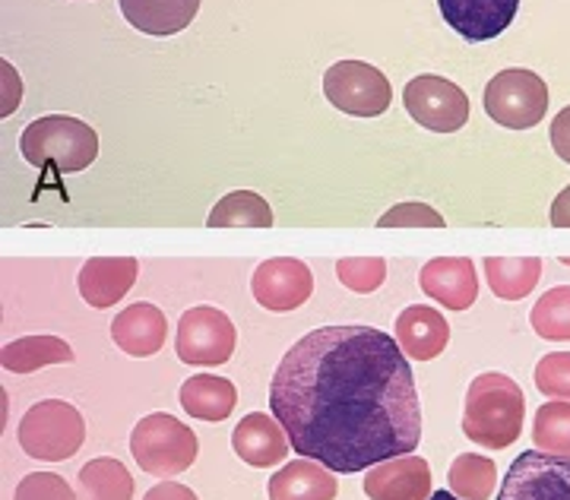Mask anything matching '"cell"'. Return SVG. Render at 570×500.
<instances>
[{
    "mask_svg": "<svg viewBox=\"0 0 570 500\" xmlns=\"http://www.w3.org/2000/svg\"><path fill=\"white\" fill-rule=\"evenodd\" d=\"M441 17L466 41H491L517 20L520 0H438Z\"/></svg>",
    "mask_w": 570,
    "mask_h": 500,
    "instance_id": "cell-12",
    "label": "cell"
},
{
    "mask_svg": "<svg viewBox=\"0 0 570 500\" xmlns=\"http://www.w3.org/2000/svg\"><path fill=\"white\" fill-rule=\"evenodd\" d=\"M250 292H254V301L261 307L285 314V311L302 307L311 298L314 276L305 263L295 261V257H273V261H264L254 269Z\"/></svg>",
    "mask_w": 570,
    "mask_h": 500,
    "instance_id": "cell-11",
    "label": "cell"
},
{
    "mask_svg": "<svg viewBox=\"0 0 570 500\" xmlns=\"http://www.w3.org/2000/svg\"><path fill=\"white\" fill-rule=\"evenodd\" d=\"M269 409L292 453L340 476L409 457L422 441V405L406 352L362 323L321 326L295 342L273 374Z\"/></svg>",
    "mask_w": 570,
    "mask_h": 500,
    "instance_id": "cell-1",
    "label": "cell"
},
{
    "mask_svg": "<svg viewBox=\"0 0 570 500\" xmlns=\"http://www.w3.org/2000/svg\"><path fill=\"white\" fill-rule=\"evenodd\" d=\"M396 342L412 361L438 359L450 342V323L428 304H409L396 317Z\"/></svg>",
    "mask_w": 570,
    "mask_h": 500,
    "instance_id": "cell-18",
    "label": "cell"
},
{
    "mask_svg": "<svg viewBox=\"0 0 570 500\" xmlns=\"http://www.w3.org/2000/svg\"><path fill=\"white\" fill-rule=\"evenodd\" d=\"M336 276L352 292L371 295L387 280V263L381 261V257H343V261L336 263Z\"/></svg>",
    "mask_w": 570,
    "mask_h": 500,
    "instance_id": "cell-29",
    "label": "cell"
},
{
    "mask_svg": "<svg viewBox=\"0 0 570 500\" xmlns=\"http://www.w3.org/2000/svg\"><path fill=\"white\" fill-rule=\"evenodd\" d=\"M86 441V421L63 400L36 402L20 421V447L41 462L70 460Z\"/></svg>",
    "mask_w": 570,
    "mask_h": 500,
    "instance_id": "cell-5",
    "label": "cell"
},
{
    "mask_svg": "<svg viewBox=\"0 0 570 500\" xmlns=\"http://www.w3.org/2000/svg\"><path fill=\"white\" fill-rule=\"evenodd\" d=\"M13 500H77L73 488L55 472H32L17 484Z\"/></svg>",
    "mask_w": 570,
    "mask_h": 500,
    "instance_id": "cell-31",
    "label": "cell"
},
{
    "mask_svg": "<svg viewBox=\"0 0 570 500\" xmlns=\"http://www.w3.org/2000/svg\"><path fill=\"white\" fill-rule=\"evenodd\" d=\"M238 405V390L228 378L197 374L181 383V409L190 419L225 421Z\"/></svg>",
    "mask_w": 570,
    "mask_h": 500,
    "instance_id": "cell-21",
    "label": "cell"
},
{
    "mask_svg": "<svg viewBox=\"0 0 570 500\" xmlns=\"http://www.w3.org/2000/svg\"><path fill=\"white\" fill-rule=\"evenodd\" d=\"M0 67H3V82H7V101H3L0 115L7 118V115H13V111H17V105H20V77H17V70H13L7 60H3Z\"/></svg>",
    "mask_w": 570,
    "mask_h": 500,
    "instance_id": "cell-35",
    "label": "cell"
},
{
    "mask_svg": "<svg viewBox=\"0 0 570 500\" xmlns=\"http://www.w3.org/2000/svg\"><path fill=\"white\" fill-rule=\"evenodd\" d=\"M73 349L58 336H22L3 345L0 364L13 374H36L45 364H70Z\"/></svg>",
    "mask_w": 570,
    "mask_h": 500,
    "instance_id": "cell-23",
    "label": "cell"
},
{
    "mask_svg": "<svg viewBox=\"0 0 570 500\" xmlns=\"http://www.w3.org/2000/svg\"><path fill=\"white\" fill-rule=\"evenodd\" d=\"M365 494L371 500H431L434 479L422 457H396L367 469Z\"/></svg>",
    "mask_w": 570,
    "mask_h": 500,
    "instance_id": "cell-13",
    "label": "cell"
},
{
    "mask_svg": "<svg viewBox=\"0 0 570 500\" xmlns=\"http://www.w3.org/2000/svg\"><path fill=\"white\" fill-rule=\"evenodd\" d=\"M324 96L352 118H381L390 108V80L365 60H340L324 73Z\"/></svg>",
    "mask_w": 570,
    "mask_h": 500,
    "instance_id": "cell-7",
    "label": "cell"
},
{
    "mask_svg": "<svg viewBox=\"0 0 570 500\" xmlns=\"http://www.w3.org/2000/svg\"><path fill=\"white\" fill-rule=\"evenodd\" d=\"M206 225L213 228H228V225H242V228H269L273 225V209L269 203L254 194V190H232L223 200L213 206Z\"/></svg>",
    "mask_w": 570,
    "mask_h": 500,
    "instance_id": "cell-25",
    "label": "cell"
},
{
    "mask_svg": "<svg viewBox=\"0 0 570 500\" xmlns=\"http://www.w3.org/2000/svg\"><path fill=\"white\" fill-rule=\"evenodd\" d=\"M232 447L254 469H269L292 453V443L279 419L264 412H250L238 421V428L232 431Z\"/></svg>",
    "mask_w": 570,
    "mask_h": 500,
    "instance_id": "cell-15",
    "label": "cell"
},
{
    "mask_svg": "<svg viewBox=\"0 0 570 500\" xmlns=\"http://www.w3.org/2000/svg\"><path fill=\"white\" fill-rule=\"evenodd\" d=\"M485 280L501 301H520L532 295V288L542 280V261L539 257H489Z\"/></svg>",
    "mask_w": 570,
    "mask_h": 500,
    "instance_id": "cell-22",
    "label": "cell"
},
{
    "mask_svg": "<svg viewBox=\"0 0 570 500\" xmlns=\"http://www.w3.org/2000/svg\"><path fill=\"white\" fill-rule=\"evenodd\" d=\"M200 10V0H121L124 20L146 36H178Z\"/></svg>",
    "mask_w": 570,
    "mask_h": 500,
    "instance_id": "cell-20",
    "label": "cell"
},
{
    "mask_svg": "<svg viewBox=\"0 0 570 500\" xmlns=\"http://www.w3.org/2000/svg\"><path fill=\"white\" fill-rule=\"evenodd\" d=\"M22 159L36 168H51L61 175L86 171L99 156V134L80 118L48 115L32 120L20 137Z\"/></svg>",
    "mask_w": 570,
    "mask_h": 500,
    "instance_id": "cell-3",
    "label": "cell"
},
{
    "mask_svg": "<svg viewBox=\"0 0 570 500\" xmlns=\"http://www.w3.org/2000/svg\"><path fill=\"white\" fill-rule=\"evenodd\" d=\"M140 263L134 257H92L80 269V295L89 307H111L134 288Z\"/></svg>",
    "mask_w": 570,
    "mask_h": 500,
    "instance_id": "cell-17",
    "label": "cell"
},
{
    "mask_svg": "<svg viewBox=\"0 0 570 500\" xmlns=\"http://www.w3.org/2000/svg\"><path fill=\"white\" fill-rule=\"evenodd\" d=\"M431 500H463V498H456L453 491H434V494H431Z\"/></svg>",
    "mask_w": 570,
    "mask_h": 500,
    "instance_id": "cell-37",
    "label": "cell"
},
{
    "mask_svg": "<svg viewBox=\"0 0 570 500\" xmlns=\"http://www.w3.org/2000/svg\"><path fill=\"white\" fill-rule=\"evenodd\" d=\"M532 443L542 453L570 457V402L554 400L539 405L532 421Z\"/></svg>",
    "mask_w": 570,
    "mask_h": 500,
    "instance_id": "cell-27",
    "label": "cell"
},
{
    "mask_svg": "<svg viewBox=\"0 0 570 500\" xmlns=\"http://www.w3.org/2000/svg\"><path fill=\"white\" fill-rule=\"evenodd\" d=\"M422 292L450 311H469L479 298V276L469 257H438L422 266Z\"/></svg>",
    "mask_w": 570,
    "mask_h": 500,
    "instance_id": "cell-14",
    "label": "cell"
},
{
    "mask_svg": "<svg viewBox=\"0 0 570 500\" xmlns=\"http://www.w3.org/2000/svg\"><path fill=\"white\" fill-rule=\"evenodd\" d=\"M142 500H197V494L187 484H181V481H159L156 488L146 491Z\"/></svg>",
    "mask_w": 570,
    "mask_h": 500,
    "instance_id": "cell-34",
    "label": "cell"
},
{
    "mask_svg": "<svg viewBox=\"0 0 570 500\" xmlns=\"http://www.w3.org/2000/svg\"><path fill=\"white\" fill-rule=\"evenodd\" d=\"M450 491L463 500H489L498 484V465L482 453H463L450 465Z\"/></svg>",
    "mask_w": 570,
    "mask_h": 500,
    "instance_id": "cell-26",
    "label": "cell"
},
{
    "mask_svg": "<svg viewBox=\"0 0 570 500\" xmlns=\"http://www.w3.org/2000/svg\"><path fill=\"white\" fill-rule=\"evenodd\" d=\"M377 225L384 228H396V225H422V228H441L444 225V216L438 209H431L428 203H396L390 206L387 213L377 219Z\"/></svg>",
    "mask_w": 570,
    "mask_h": 500,
    "instance_id": "cell-32",
    "label": "cell"
},
{
    "mask_svg": "<svg viewBox=\"0 0 570 500\" xmlns=\"http://www.w3.org/2000/svg\"><path fill=\"white\" fill-rule=\"evenodd\" d=\"M403 101L412 120L434 134H456L469 120L466 92L456 82L434 77V73H422L409 80L403 89Z\"/></svg>",
    "mask_w": 570,
    "mask_h": 500,
    "instance_id": "cell-9",
    "label": "cell"
},
{
    "mask_svg": "<svg viewBox=\"0 0 570 500\" xmlns=\"http://www.w3.org/2000/svg\"><path fill=\"white\" fill-rule=\"evenodd\" d=\"M551 146H554L558 159L570 165V105L564 111H558V118L551 120Z\"/></svg>",
    "mask_w": 570,
    "mask_h": 500,
    "instance_id": "cell-33",
    "label": "cell"
},
{
    "mask_svg": "<svg viewBox=\"0 0 570 500\" xmlns=\"http://www.w3.org/2000/svg\"><path fill=\"white\" fill-rule=\"evenodd\" d=\"M535 386L549 400L570 402V352H551L535 364Z\"/></svg>",
    "mask_w": 570,
    "mask_h": 500,
    "instance_id": "cell-30",
    "label": "cell"
},
{
    "mask_svg": "<svg viewBox=\"0 0 570 500\" xmlns=\"http://www.w3.org/2000/svg\"><path fill=\"white\" fill-rule=\"evenodd\" d=\"M165 336H168V321H165L163 311L156 304H149V301L130 304L111 323V340L130 359L156 355L165 345Z\"/></svg>",
    "mask_w": 570,
    "mask_h": 500,
    "instance_id": "cell-16",
    "label": "cell"
},
{
    "mask_svg": "<svg viewBox=\"0 0 570 500\" xmlns=\"http://www.w3.org/2000/svg\"><path fill=\"white\" fill-rule=\"evenodd\" d=\"M532 333L549 342H570V285H558L532 304Z\"/></svg>",
    "mask_w": 570,
    "mask_h": 500,
    "instance_id": "cell-28",
    "label": "cell"
},
{
    "mask_svg": "<svg viewBox=\"0 0 570 500\" xmlns=\"http://www.w3.org/2000/svg\"><path fill=\"white\" fill-rule=\"evenodd\" d=\"M498 500H570V457L520 453L510 462Z\"/></svg>",
    "mask_w": 570,
    "mask_h": 500,
    "instance_id": "cell-10",
    "label": "cell"
},
{
    "mask_svg": "<svg viewBox=\"0 0 570 500\" xmlns=\"http://www.w3.org/2000/svg\"><path fill=\"white\" fill-rule=\"evenodd\" d=\"M269 500H333L340 494V481L333 469L317 460H292L269 479Z\"/></svg>",
    "mask_w": 570,
    "mask_h": 500,
    "instance_id": "cell-19",
    "label": "cell"
},
{
    "mask_svg": "<svg viewBox=\"0 0 570 500\" xmlns=\"http://www.w3.org/2000/svg\"><path fill=\"white\" fill-rule=\"evenodd\" d=\"M549 219L551 225H558V228H570V184L558 194V200L551 203Z\"/></svg>",
    "mask_w": 570,
    "mask_h": 500,
    "instance_id": "cell-36",
    "label": "cell"
},
{
    "mask_svg": "<svg viewBox=\"0 0 570 500\" xmlns=\"http://www.w3.org/2000/svg\"><path fill=\"white\" fill-rule=\"evenodd\" d=\"M80 500H134V476L111 457L89 460L80 469Z\"/></svg>",
    "mask_w": 570,
    "mask_h": 500,
    "instance_id": "cell-24",
    "label": "cell"
},
{
    "mask_svg": "<svg viewBox=\"0 0 570 500\" xmlns=\"http://www.w3.org/2000/svg\"><path fill=\"white\" fill-rule=\"evenodd\" d=\"M235 323L219 307H190L178 321V336H175V352L184 364L194 367H216L235 355Z\"/></svg>",
    "mask_w": 570,
    "mask_h": 500,
    "instance_id": "cell-8",
    "label": "cell"
},
{
    "mask_svg": "<svg viewBox=\"0 0 570 500\" xmlns=\"http://www.w3.org/2000/svg\"><path fill=\"white\" fill-rule=\"evenodd\" d=\"M485 111L508 130H530L549 111V86L527 67H508L485 86Z\"/></svg>",
    "mask_w": 570,
    "mask_h": 500,
    "instance_id": "cell-6",
    "label": "cell"
},
{
    "mask_svg": "<svg viewBox=\"0 0 570 500\" xmlns=\"http://www.w3.org/2000/svg\"><path fill=\"white\" fill-rule=\"evenodd\" d=\"M130 453L142 472H149L156 479H175L184 469L194 465L200 443L184 421L168 412H153L137 421V428L130 434Z\"/></svg>",
    "mask_w": 570,
    "mask_h": 500,
    "instance_id": "cell-4",
    "label": "cell"
},
{
    "mask_svg": "<svg viewBox=\"0 0 570 500\" xmlns=\"http://www.w3.org/2000/svg\"><path fill=\"white\" fill-rule=\"evenodd\" d=\"M527 400L523 390L508 374H479L469 383L463 409V434L485 450H504L523 434Z\"/></svg>",
    "mask_w": 570,
    "mask_h": 500,
    "instance_id": "cell-2",
    "label": "cell"
}]
</instances>
